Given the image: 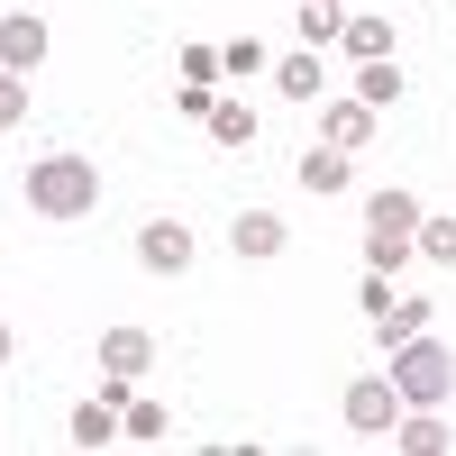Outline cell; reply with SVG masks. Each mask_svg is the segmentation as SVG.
I'll use <instances>...</instances> for the list:
<instances>
[{
	"label": "cell",
	"mask_w": 456,
	"mask_h": 456,
	"mask_svg": "<svg viewBox=\"0 0 456 456\" xmlns=\"http://www.w3.org/2000/svg\"><path fill=\"white\" fill-rule=\"evenodd\" d=\"M165 429H174V420H165V402H137V393H128V411H119V438H137V447H156Z\"/></svg>",
	"instance_id": "2e32d148"
},
{
	"label": "cell",
	"mask_w": 456,
	"mask_h": 456,
	"mask_svg": "<svg viewBox=\"0 0 456 456\" xmlns=\"http://www.w3.org/2000/svg\"><path fill=\"white\" fill-rule=\"evenodd\" d=\"M146 356H156V338H146V329H110V338H101V374H146Z\"/></svg>",
	"instance_id": "30bf717a"
},
{
	"label": "cell",
	"mask_w": 456,
	"mask_h": 456,
	"mask_svg": "<svg viewBox=\"0 0 456 456\" xmlns=\"http://www.w3.org/2000/svg\"><path fill=\"white\" fill-rule=\"evenodd\" d=\"M0 64H10V73L46 64V19H28V10H10V19H0Z\"/></svg>",
	"instance_id": "5b68a950"
},
{
	"label": "cell",
	"mask_w": 456,
	"mask_h": 456,
	"mask_svg": "<svg viewBox=\"0 0 456 456\" xmlns=\"http://www.w3.org/2000/svg\"><path fill=\"white\" fill-rule=\"evenodd\" d=\"M210 137H219V146H247V137H256V110H247V101H210Z\"/></svg>",
	"instance_id": "ac0fdd59"
},
{
	"label": "cell",
	"mask_w": 456,
	"mask_h": 456,
	"mask_svg": "<svg viewBox=\"0 0 456 456\" xmlns=\"http://www.w3.org/2000/svg\"><path fill=\"white\" fill-rule=\"evenodd\" d=\"M183 83H219V46H183Z\"/></svg>",
	"instance_id": "cb8c5ba5"
},
{
	"label": "cell",
	"mask_w": 456,
	"mask_h": 456,
	"mask_svg": "<svg viewBox=\"0 0 456 456\" xmlns=\"http://www.w3.org/2000/svg\"><path fill=\"white\" fill-rule=\"evenodd\" d=\"M338 46H347L356 64H374V55H393V19H338Z\"/></svg>",
	"instance_id": "7c38bea8"
},
{
	"label": "cell",
	"mask_w": 456,
	"mask_h": 456,
	"mask_svg": "<svg viewBox=\"0 0 456 456\" xmlns=\"http://www.w3.org/2000/svg\"><path fill=\"white\" fill-rule=\"evenodd\" d=\"M110 438H119V411H110V402H83V411H73V447H110Z\"/></svg>",
	"instance_id": "e0dca14e"
},
{
	"label": "cell",
	"mask_w": 456,
	"mask_h": 456,
	"mask_svg": "<svg viewBox=\"0 0 456 456\" xmlns=\"http://www.w3.org/2000/svg\"><path fill=\"white\" fill-rule=\"evenodd\" d=\"M219 73H265V46H256V37H228V55H219Z\"/></svg>",
	"instance_id": "603a6c76"
},
{
	"label": "cell",
	"mask_w": 456,
	"mask_h": 456,
	"mask_svg": "<svg viewBox=\"0 0 456 456\" xmlns=\"http://www.w3.org/2000/svg\"><path fill=\"white\" fill-rule=\"evenodd\" d=\"M137 265L146 274H183V265H192V228L183 219H146L137 228Z\"/></svg>",
	"instance_id": "277c9868"
},
{
	"label": "cell",
	"mask_w": 456,
	"mask_h": 456,
	"mask_svg": "<svg viewBox=\"0 0 456 456\" xmlns=\"http://www.w3.org/2000/svg\"><path fill=\"white\" fill-rule=\"evenodd\" d=\"M10 356H19V347H10V329H0V365H10Z\"/></svg>",
	"instance_id": "d4e9b609"
},
{
	"label": "cell",
	"mask_w": 456,
	"mask_h": 456,
	"mask_svg": "<svg viewBox=\"0 0 456 456\" xmlns=\"http://www.w3.org/2000/svg\"><path fill=\"white\" fill-rule=\"evenodd\" d=\"M402 256H411V238H365V274H402Z\"/></svg>",
	"instance_id": "7402d4cb"
},
{
	"label": "cell",
	"mask_w": 456,
	"mask_h": 456,
	"mask_svg": "<svg viewBox=\"0 0 456 456\" xmlns=\"http://www.w3.org/2000/svg\"><path fill=\"white\" fill-rule=\"evenodd\" d=\"M274 92H283L292 110H311V101L329 92V64H320L311 46H301V55H283V64H274Z\"/></svg>",
	"instance_id": "8992f818"
},
{
	"label": "cell",
	"mask_w": 456,
	"mask_h": 456,
	"mask_svg": "<svg viewBox=\"0 0 456 456\" xmlns=\"http://www.w3.org/2000/svg\"><path fill=\"white\" fill-rule=\"evenodd\" d=\"M92 201H101L92 156H37V165H28V210H37V219H83Z\"/></svg>",
	"instance_id": "7a4b0ae2"
},
{
	"label": "cell",
	"mask_w": 456,
	"mask_h": 456,
	"mask_svg": "<svg viewBox=\"0 0 456 456\" xmlns=\"http://www.w3.org/2000/svg\"><path fill=\"white\" fill-rule=\"evenodd\" d=\"M384 374H393V393H402V411H447V393H456V356L438 347L429 329H420V338H402Z\"/></svg>",
	"instance_id": "6da1fadb"
},
{
	"label": "cell",
	"mask_w": 456,
	"mask_h": 456,
	"mask_svg": "<svg viewBox=\"0 0 456 456\" xmlns=\"http://www.w3.org/2000/svg\"><path fill=\"white\" fill-rule=\"evenodd\" d=\"M411 228H420V201L411 192H374L365 201V238H411Z\"/></svg>",
	"instance_id": "ba28073f"
},
{
	"label": "cell",
	"mask_w": 456,
	"mask_h": 456,
	"mask_svg": "<svg viewBox=\"0 0 456 456\" xmlns=\"http://www.w3.org/2000/svg\"><path fill=\"white\" fill-rule=\"evenodd\" d=\"M228 247H238V256H283V219L274 210H238V219H228Z\"/></svg>",
	"instance_id": "52a82bcc"
},
{
	"label": "cell",
	"mask_w": 456,
	"mask_h": 456,
	"mask_svg": "<svg viewBox=\"0 0 456 456\" xmlns=\"http://www.w3.org/2000/svg\"><path fill=\"white\" fill-rule=\"evenodd\" d=\"M19 119H28V73L0 64V128H19Z\"/></svg>",
	"instance_id": "44dd1931"
},
{
	"label": "cell",
	"mask_w": 456,
	"mask_h": 456,
	"mask_svg": "<svg viewBox=\"0 0 456 456\" xmlns=\"http://www.w3.org/2000/svg\"><path fill=\"white\" fill-rule=\"evenodd\" d=\"M393 447L438 456V447H447V420H438V411H402V420H393Z\"/></svg>",
	"instance_id": "5bb4252c"
},
{
	"label": "cell",
	"mask_w": 456,
	"mask_h": 456,
	"mask_svg": "<svg viewBox=\"0 0 456 456\" xmlns=\"http://www.w3.org/2000/svg\"><path fill=\"white\" fill-rule=\"evenodd\" d=\"M420 329H429V301H393V311H374V347L393 356L402 338H420Z\"/></svg>",
	"instance_id": "8fae6325"
},
{
	"label": "cell",
	"mask_w": 456,
	"mask_h": 456,
	"mask_svg": "<svg viewBox=\"0 0 456 456\" xmlns=\"http://www.w3.org/2000/svg\"><path fill=\"white\" fill-rule=\"evenodd\" d=\"M338 411H347V429H356V438H393V420H402V393H393V374H356Z\"/></svg>",
	"instance_id": "3957f363"
},
{
	"label": "cell",
	"mask_w": 456,
	"mask_h": 456,
	"mask_svg": "<svg viewBox=\"0 0 456 456\" xmlns=\"http://www.w3.org/2000/svg\"><path fill=\"white\" fill-rule=\"evenodd\" d=\"M356 101H365V110H393V101H402V64H393V55L356 64Z\"/></svg>",
	"instance_id": "4fadbf2b"
},
{
	"label": "cell",
	"mask_w": 456,
	"mask_h": 456,
	"mask_svg": "<svg viewBox=\"0 0 456 456\" xmlns=\"http://www.w3.org/2000/svg\"><path fill=\"white\" fill-rule=\"evenodd\" d=\"M320 137H329V146H365V137H374V110H365L356 92L329 101V110H320Z\"/></svg>",
	"instance_id": "9c48e42d"
},
{
	"label": "cell",
	"mask_w": 456,
	"mask_h": 456,
	"mask_svg": "<svg viewBox=\"0 0 456 456\" xmlns=\"http://www.w3.org/2000/svg\"><path fill=\"white\" fill-rule=\"evenodd\" d=\"M411 247H420L429 265H456V219H429V210H420V228H411Z\"/></svg>",
	"instance_id": "d6986e66"
},
{
	"label": "cell",
	"mask_w": 456,
	"mask_h": 456,
	"mask_svg": "<svg viewBox=\"0 0 456 456\" xmlns=\"http://www.w3.org/2000/svg\"><path fill=\"white\" fill-rule=\"evenodd\" d=\"M338 183H347V146H311V156H301V192H338Z\"/></svg>",
	"instance_id": "9a60e30c"
},
{
	"label": "cell",
	"mask_w": 456,
	"mask_h": 456,
	"mask_svg": "<svg viewBox=\"0 0 456 456\" xmlns=\"http://www.w3.org/2000/svg\"><path fill=\"white\" fill-rule=\"evenodd\" d=\"M338 19H347L338 0H301V37H311V46H338Z\"/></svg>",
	"instance_id": "ffe728a7"
}]
</instances>
